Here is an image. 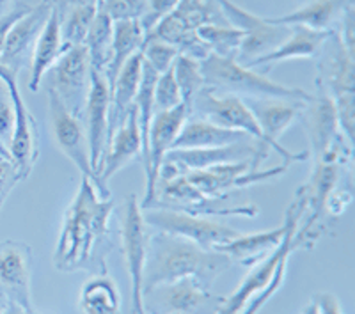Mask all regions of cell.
Returning a JSON list of instances; mask_svg holds the SVG:
<instances>
[{
  "label": "cell",
  "instance_id": "cell-6",
  "mask_svg": "<svg viewBox=\"0 0 355 314\" xmlns=\"http://www.w3.org/2000/svg\"><path fill=\"white\" fill-rule=\"evenodd\" d=\"M304 211H306V201H304L302 195L297 192V198L291 202V206L286 211V217H284V220L288 222V231L286 234H284L283 243H281L268 258H265L263 261L256 263V265L252 266V270L249 272V275H247V277L240 282V286L236 288L220 306H218L215 314H240L243 307L250 302V298H254L256 295L261 293V291L270 284L272 277H274L275 270H277L279 263L283 261L284 258H290V254L293 252V234L295 231H297V227H299L300 218L304 217Z\"/></svg>",
  "mask_w": 355,
  "mask_h": 314
},
{
  "label": "cell",
  "instance_id": "cell-51",
  "mask_svg": "<svg viewBox=\"0 0 355 314\" xmlns=\"http://www.w3.org/2000/svg\"><path fill=\"white\" fill-rule=\"evenodd\" d=\"M0 157H2V158H6V160H11V157H9V151H8V148H6V146L2 144V142H0Z\"/></svg>",
  "mask_w": 355,
  "mask_h": 314
},
{
  "label": "cell",
  "instance_id": "cell-35",
  "mask_svg": "<svg viewBox=\"0 0 355 314\" xmlns=\"http://www.w3.org/2000/svg\"><path fill=\"white\" fill-rule=\"evenodd\" d=\"M173 71L178 87H180V93H182L183 103L189 105L190 109V103H192V100L196 98V94L205 87L201 61H198L194 57L180 53L173 64Z\"/></svg>",
  "mask_w": 355,
  "mask_h": 314
},
{
  "label": "cell",
  "instance_id": "cell-21",
  "mask_svg": "<svg viewBox=\"0 0 355 314\" xmlns=\"http://www.w3.org/2000/svg\"><path fill=\"white\" fill-rule=\"evenodd\" d=\"M50 12H52V6L41 2L36 8H31L27 15H24L12 25L6 40L4 50L0 53V66H4L17 75L25 66H28L37 37L49 20Z\"/></svg>",
  "mask_w": 355,
  "mask_h": 314
},
{
  "label": "cell",
  "instance_id": "cell-46",
  "mask_svg": "<svg viewBox=\"0 0 355 314\" xmlns=\"http://www.w3.org/2000/svg\"><path fill=\"white\" fill-rule=\"evenodd\" d=\"M46 4L52 6V9H55L59 15L71 8H77V6H91V4H100V0H44Z\"/></svg>",
  "mask_w": 355,
  "mask_h": 314
},
{
  "label": "cell",
  "instance_id": "cell-11",
  "mask_svg": "<svg viewBox=\"0 0 355 314\" xmlns=\"http://www.w3.org/2000/svg\"><path fill=\"white\" fill-rule=\"evenodd\" d=\"M46 93H49L50 123H52V132L57 146L75 164V167L80 171L82 176L93 182L94 189L98 190L101 198L109 199V186H105L100 182V177L94 174L93 167H91V155H89V144L87 137H85L84 123H82L80 117L73 116L66 109L62 101L55 96L53 91L49 89Z\"/></svg>",
  "mask_w": 355,
  "mask_h": 314
},
{
  "label": "cell",
  "instance_id": "cell-4",
  "mask_svg": "<svg viewBox=\"0 0 355 314\" xmlns=\"http://www.w3.org/2000/svg\"><path fill=\"white\" fill-rule=\"evenodd\" d=\"M205 85L220 93L247 94L254 98H286V100L309 101L311 93L306 89L283 85L272 80L258 69H250L240 64L236 57H222L217 53L201 61Z\"/></svg>",
  "mask_w": 355,
  "mask_h": 314
},
{
  "label": "cell",
  "instance_id": "cell-40",
  "mask_svg": "<svg viewBox=\"0 0 355 314\" xmlns=\"http://www.w3.org/2000/svg\"><path fill=\"white\" fill-rule=\"evenodd\" d=\"M286 265H288V258H284L283 261L279 263L277 270H275L270 284H268V286H266L261 293L256 295L254 298H250V302L243 307L242 313L240 314H258L259 311H261V307L265 306V304L268 302V300H270L275 293H277L279 288H281V284H283L284 275H286Z\"/></svg>",
  "mask_w": 355,
  "mask_h": 314
},
{
  "label": "cell",
  "instance_id": "cell-17",
  "mask_svg": "<svg viewBox=\"0 0 355 314\" xmlns=\"http://www.w3.org/2000/svg\"><path fill=\"white\" fill-rule=\"evenodd\" d=\"M249 105L250 112L254 114L256 123L263 133L265 144L275 149L281 157L291 162H304L309 158V153H291L286 148L279 144V137L293 125L304 112L307 101L302 100H286V98H243Z\"/></svg>",
  "mask_w": 355,
  "mask_h": 314
},
{
  "label": "cell",
  "instance_id": "cell-22",
  "mask_svg": "<svg viewBox=\"0 0 355 314\" xmlns=\"http://www.w3.org/2000/svg\"><path fill=\"white\" fill-rule=\"evenodd\" d=\"M142 157V137L139 130L137 110L135 105L130 110L126 121L123 126L110 137L107 153L103 158L100 171V182L107 186V182L114 174H117L126 166H130L133 160Z\"/></svg>",
  "mask_w": 355,
  "mask_h": 314
},
{
  "label": "cell",
  "instance_id": "cell-49",
  "mask_svg": "<svg viewBox=\"0 0 355 314\" xmlns=\"http://www.w3.org/2000/svg\"><path fill=\"white\" fill-rule=\"evenodd\" d=\"M8 297H6L4 293H2V291H0V314L4 313V309H6V306H8Z\"/></svg>",
  "mask_w": 355,
  "mask_h": 314
},
{
  "label": "cell",
  "instance_id": "cell-36",
  "mask_svg": "<svg viewBox=\"0 0 355 314\" xmlns=\"http://www.w3.org/2000/svg\"><path fill=\"white\" fill-rule=\"evenodd\" d=\"M141 53L144 61L151 66L157 73H164L173 68L176 57L180 55V50L173 44L160 40H151L146 37L141 46Z\"/></svg>",
  "mask_w": 355,
  "mask_h": 314
},
{
  "label": "cell",
  "instance_id": "cell-2",
  "mask_svg": "<svg viewBox=\"0 0 355 314\" xmlns=\"http://www.w3.org/2000/svg\"><path fill=\"white\" fill-rule=\"evenodd\" d=\"M231 259L217 250H206L198 243L176 234L160 233L150 236L142 275V297L162 284L194 277L206 288L231 266Z\"/></svg>",
  "mask_w": 355,
  "mask_h": 314
},
{
  "label": "cell",
  "instance_id": "cell-47",
  "mask_svg": "<svg viewBox=\"0 0 355 314\" xmlns=\"http://www.w3.org/2000/svg\"><path fill=\"white\" fill-rule=\"evenodd\" d=\"M2 314H31V313H27V311H25L21 306H18V304L8 302V306H6L4 313Z\"/></svg>",
  "mask_w": 355,
  "mask_h": 314
},
{
  "label": "cell",
  "instance_id": "cell-18",
  "mask_svg": "<svg viewBox=\"0 0 355 314\" xmlns=\"http://www.w3.org/2000/svg\"><path fill=\"white\" fill-rule=\"evenodd\" d=\"M254 139L234 142V144L220 146V148H201V149H171L164 162H171L182 174L190 171H202L210 167L233 164V162L250 160L252 169H259L261 162L268 155V146L252 144Z\"/></svg>",
  "mask_w": 355,
  "mask_h": 314
},
{
  "label": "cell",
  "instance_id": "cell-3",
  "mask_svg": "<svg viewBox=\"0 0 355 314\" xmlns=\"http://www.w3.org/2000/svg\"><path fill=\"white\" fill-rule=\"evenodd\" d=\"M318 78L316 85L332 96L338 109V119L345 139L354 144L355 130V55H352L339 37L338 30H332L327 41L318 52Z\"/></svg>",
  "mask_w": 355,
  "mask_h": 314
},
{
  "label": "cell",
  "instance_id": "cell-48",
  "mask_svg": "<svg viewBox=\"0 0 355 314\" xmlns=\"http://www.w3.org/2000/svg\"><path fill=\"white\" fill-rule=\"evenodd\" d=\"M11 2L12 0H0V17L8 12V8L11 6Z\"/></svg>",
  "mask_w": 355,
  "mask_h": 314
},
{
  "label": "cell",
  "instance_id": "cell-29",
  "mask_svg": "<svg viewBox=\"0 0 355 314\" xmlns=\"http://www.w3.org/2000/svg\"><path fill=\"white\" fill-rule=\"evenodd\" d=\"M247 133L227 130L214 125L206 119H192L189 117L182 126L174 141L173 149H201V148H220V146L234 144V142L249 141Z\"/></svg>",
  "mask_w": 355,
  "mask_h": 314
},
{
  "label": "cell",
  "instance_id": "cell-1",
  "mask_svg": "<svg viewBox=\"0 0 355 314\" xmlns=\"http://www.w3.org/2000/svg\"><path fill=\"white\" fill-rule=\"evenodd\" d=\"M112 208V199L101 198L93 182L82 176L77 195L66 209L53 252L57 270H84L93 261L107 236Z\"/></svg>",
  "mask_w": 355,
  "mask_h": 314
},
{
  "label": "cell",
  "instance_id": "cell-12",
  "mask_svg": "<svg viewBox=\"0 0 355 314\" xmlns=\"http://www.w3.org/2000/svg\"><path fill=\"white\" fill-rule=\"evenodd\" d=\"M215 2L220 8L227 24L245 34L236 55L240 64L245 66L252 59H258L275 50L290 34V27L270 24L265 17H258L254 12L240 8L233 0H215Z\"/></svg>",
  "mask_w": 355,
  "mask_h": 314
},
{
  "label": "cell",
  "instance_id": "cell-34",
  "mask_svg": "<svg viewBox=\"0 0 355 314\" xmlns=\"http://www.w3.org/2000/svg\"><path fill=\"white\" fill-rule=\"evenodd\" d=\"M199 40L206 44L210 53H217L222 57H236L239 55L240 44H242L245 34L233 25L226 24H208L196 28Z\"/></svg>",
  "mask_w": 355,
  "mask_h": 314
},
{
  "label": "cell",
  "instance_id": "cell-44",
  "mask_svg": "<svg viewBox=\"0 0 355 314\" xmlns=\"http://www.w3.org/2000/svg\"><path fill=\"white\" fill-rule=\"evenodd\" d=\"M313 304L316 307V314H343V309H341V304H339L338 297L332 293H318L315 298H313Z\"/></svg>",
  "mask_w": 355,
  "mask_h": 314
},
{
  "label": "cell",
  "instance_id": "cell-25",
  "mask_svg": "<svg viewBox=\"0 0 355 314\" xmlns=\"http://www.w3.org/2000/svg\"><path fill=\"white\" fill-rule=\"evenodd\" d=\"M288 231V222L270 231H261L254 234H239L233 240L215 247L217 252L226 254L231 261H239L243 266H254L256 263L268 258L284 240Z\"/></svg>",
  "mask_w": 355,
  "mask_h": 314
},
{
  "label": "cell",
  "instance_id": "cell-30",
  "mask_svg": "<svg viewBox=\"0 0 355 314\" xmlns=\"http://www.w3.org/2000/svg\"><path fill=\"white\" fill-rule=\"evenodd\" d=\"M82 314H121V293L109 275H94L84 282L78 295Z\"/></svg>",
  "mask_w": 355,
  "mask_h": 314
},
{
  "label": "cell",
  "instance_id": "cell-26",
  "mask_svg": "<svg viewBox=\"0 0 355 314\" xmlns=\"http://www.w3.org/2000/svg\"><path fill=\"white\" fill-rule=\"evenodd\" d=\"M150 293L157 295V313L160 314H194L211 297L210 288L194 277L162 284Z\"/></svg>",
  "mask_w": 355,
  "mask_h": 314
},
{
  "label": "cell",
  "instance_id": "cell-28",
  "mask_svg": "<svg viewBox=\"0 0 355 314\" xmlns=\"http://www.w3.org/2000/svg\"><path fill=\"white\" fill-rule=\"evenodd\" d=\"M352 0H309L306 6L295 9V11L283 15V17H265L274 25H284V27H302L313 28V30H334L332 25L341 18L345 8Z\"/></svg>",
  "mask_w": 355,
  "mask_h": 314
},
{
  "label": "cell",
  "instance_id": "cell-27",
  "mask_svg": "<svg viewBox=\"0 0 355 314\" xmlns=\"http://www.w3.org/2000/svg\"><path fill=\"white\" fill-rule=\"evenodd\" d=\"M64 53L61 37V20H59V12L52 9L49 20L44 24L40 37L34 46L33 57H31V78H28V89L33 93L40 91V85L46 73L52 69L57 59Z\"/></svg>",
  "mask_w": 355,
  "mask_h": 314
},
{
  "label": "cell",
  "instance_id": "cell-13",
  "mask_svg": "<svg viewBox=\"0 0 355 314\" xmlns=\"http://www.w3.org/2000/svg\"><path fill=\"white\" fill-rule=\"evenodd\" d=\"M190 116H199L222 128L243 132L254 141L265 144L254 114L250 112L249 105L239 94L220 93L205 85L190 103Z\"/></svg>",
  "mask_w": 355,
  "mask_h": 314
},
{
  "label": "cell",
  "instance_id": "cell-8",
  "mask_svg": "<svg viewBox=\"0 0 355 314\" xmlns=\"http://www.w3.org/2000/svg\"><path fill=\"white\" fill-rule=\"evenodd\" d=\"M0 82L8 89L11 98L12 110H15V123H12V135L8 144L9 157L17 166L18 173L27 180L40 158V130L33 112L28 110L21 91L18 87V75L0 66Z\"/></svg>",
  "mask_w": 355,
  "mask_h": 314
},
{
  "label": "cell",
  "instance_id": "cell-14",
  "mask_svg": "<svg viewBox=\"0 0 355 314\" xmlns=\"http://www.w3.org/2000/svg\"><path fill=\"white\" fill-rule=\"evenodd\" d=\"M250 164H252L250 160L222 164V166L210 167V169L190 171L185 176L202 195L222 201V199L227 198L233 190L247 189V186L256 185V183L268 182V180L283 176L288 171V164L274 167V169L268 171L252 169Z\"/></svg>",
  "mask_w": 355,
  "mask_h": 314
},
{
  "label": "cell",
  "instance_id": "cell-38",
  "mask_svg": "<svg viewBox=\"0 0 355 314\" xmlns=\"http://www.w3.org/2000/svg\"><path fill=\"white\" fill-rule=\"evenodd\" d=\"M146 0H100L98 9L112 21L141 20Z\"/></svg>",
  "mask_w": 355,
  "mask_h": 314
},
{
  "label": "cell",
  "instance_id": "cell-15",
  "mask_svg": "<svg viewBox=\"0 0 355 314\" xmlns=\"http://www.w3.org/2000/svg\"><path fill=\"white\" fill-rule=\"evenodd\" d=\"M49 73L50 91L55 93L73 116L82 119L91 85V62L84 44L66 50Z\"/></svg>",
  "mask_w": 355,
  "mask_h": 314
},
{
  "label": "cell",
  "instance_id": "cell-10",
  "mask_svg": "<svg viewBox=\"0 0 355 314\" xmlns=\"http://www.w3.org/2000/svg\"><path fill=\"white\" fill-rule=\"evenodd\" d=\"M142 213H144L146 224L153 229L187 238L206 250H215L217 245L230 242L240 234L233 227L218 224L211 218L178 211V209L148 208L142 209Z\"/></svg>",
  "mask_w": 355,
  "mask_h": 314
},
{
  "label": "cell",
  "instance_id": "cell-24",
  "mask_svg": "<svg viewBox=\"0 0 355 314\" xmlns=\"http://www.w3.org/2000/svg\"><path fill=\"white\" fill-rule=\"evenodd\" d=\"M142 64H144V57L141 52H137L125 62L110 85L109 141L114 133L121 128L135 103L142 78Z\"/></svg>",
  "mask_w": 355,
  "mask_h": 314
},
{
  "label": "cell",
  "instance_id": "cell-23",
  "mask_svg": "<svg viewBox=\"0 0 355 314\" xmlns=\"http://www.w3.org/2000/svg\"><path fill=\"white\" fill-rule=\"evenodd\" d=\"M331 33L332 30H313V28L302 27V25H295V27H290V34L277 49L258 57V59H252L245 66L250 69H270L272 66L283 61L316 57Z\"/></svg>",
  "mask_w": 355,
  "mask_h": 314
},
{
  "label": "cell",
  "instance_id": "cell-42",
  "mask_svg": "<svg viewBox=\"0 0 355 314\" xmlns=\"http://www.w3.org/2000/svg\"><path fill=\"white\" fill-rule=\"evenodd\" d=\"M12 123H15V110H12L11 98L8 89L0 82V142L8 148L12 135Z\"/></svg>",
  "mask_w": 355,
  "mask_h": 314
},
{
  "label": "cell",
  "instance_id": "cell-33",
  "mask_svg": "<svg viewBox=\"0 0 355 314\" xmlns=\"http://www.w3.org/2000/svg\"><path fill=\"white\" fill-rule=\"evenodd\" d=\"M98 15V6H77L59 15L61 20V37L64 52L73 46H82L87 37L89 28Z\"/></svg>",
  "mask_w": 355,
  "mask_h": 314
},
{
  "label": "cell",
  "instance_id": "cell-50",
  "mask_svg": "<svg viewBox=\"0 0 355 314\" xmlns=\"http://www.w3.org/2000/svg\"><path fill=\"white\" fill-rule=\"evenodd\" d=\"M302 314H316V307H315V304H313V300H311V302L304 307Z\"/></svg>",
  "mask_w": 355,
  "mask_h": 314
},
{
  "label": "cell",
  "instance_id": "cell-43",
  "mask_svg": "<svg viewBox=\"0 0 355 314\" xmlns=\"http://www.w3.org/2000/svg\"><path fill=\"white\" fill-rule=\"evenodd\" d=\"M28 11H31V8H27V6H18V8L15 9H9L6 15L0 17V53L4 50L6 40H8V34L9 30H11L12 25L17 24L24 15H27Z\"/></svg>",
  "mask_w": 355,
  "mask_h": 314
},
{
  "label": "cell",
  "instance_id": "cell-37",
  "mask_svg": "<svg viewBox=\"0 0 355 314\" xmlns=\"http://www.w3.org/2000/svg\"><path fill=\"white\" fill-rule=\"evenodd\" d=\"M182 93L174 78L173 68L167 69L164 73H158L157 84H155L153 91V105L155 112H164V110H171L178 105H182Z\"/></svg>",
  "mask_w": 355,
  "mask_h": 314
},
{
  "label": "cell",
  "instance_id": "cell-41",
  "mask_svg": "<svg viewBox=\"0 0 355 314\" xmlns=\"http://www.w3.org/2000/svg\"><path fill=\"white\" fill-rule=\"evenodd\" d=\"M20 182H24V177L18 173L17 166L11 160L0 158V211L4 208L6 201L15 190V186Z\"/></svg>",
  "mask_w": 355,
  "mask_h": 314
},
{
  "label": "cell",
  "instance_id": "cell-32",
  "mask_svg": "<svg viewBox=\"0 0 355 314\" xmlns=\"http://www.w3.org/2000/svg\"><path fill=\"white\" fill-rule=\"evenodd\" d=\"M112 36H114V21L107 17L105 12L98 9L93 25L89 28L84 46L87 50L91 69L103 73L107 77V69L112 59Z\"/></svg>",
  "mask_w": 355,
  "mask_h": 314
},
{
  "label": "cell",
  "instance_id": "cell-9",
  "mask_svg": "<svg viewBox=\"0 0 355 314\" xmlns=\"http://www.w3.org/2000/svg\"><path fill=\"white\" fill-rule=\"evenodd\" d=\"M150 243V226L146 224L141 201L135 193L125 199L121 211V249L132 279V306L135 314H146L142 297V275Z\"/></svg>",
  "mask_w": 355,
  "mask_h": 314
},
{
  "label": "cell",
  "instance_id": "cell-7",
  "mask_svg": "<svg viewBox=\"0 0 355 314\" xmlns=\"http://www.w3.org/2000/svg\"><path fill=\"white\" fill-rule=\"evenodd\" d=\"M339 169H341V166L334 164V162H316L307 183L299 189V193L306 201L304 215H307V222L304 224L302 229L299 231V227H297V231H295L293 250L315 247L318 238L325 231L327 201L339 182Z\"/></svg>",
  "mask_w": 355,
  "mask_h": 314
},
{
  "label": "cell",
  "instance_id": "cell-20",
  "mask_svg": "<svg viewBox=\"0 0 355 314\" xmlns=\"http://www.w3.org/2000/svg\"><path fill=\"white\" fill-rule=\"evenodd\" d=\"M31 275H33V250L27 243H0V291L9 302L24 307L27 313L37 314L31 295Z\"/></svg>",
  "mask_w": 355,
  "mask_h": 314
},
{
  "label": "cell",
  "instance_id": "cell-45",
  "mask_svg": "<svg viewBox=\"0 0 355 314\" xmlns=\"http://www.w3.org/2000/svg\"><path fill=\"white\" fill-rule=\"evenodd\" d=\"M352 202V193L348 190H334L327 201V215L338 217L347 209V206Z\"/></svg>",
  "mask_w": 355,
  "mask_h": 314
},
{
  "label": "cell",
  "instance_id": "cell-39",
  "mask_svg": "<svg viewBox=\"0 0 355 314\" xmlns=\"http://www.w3.org/2000/svg\"><path fill=\"white\" fill-rule=\"evenodd\" d=\"M178 6H180V0H146L144 12H142L141 20H139L144 34L153 30L155 25L160 24L166 17H169L171 12L176 11Z\"/></svg>",
  "mask_w": 355,
  "mask_h": 314
},
{
  "label": "cell",
  "instance_id": "cell-19",
  "mask_svg": "<svg viewBox=\"0 0 355 314\" xmlns=\"http://www.w3.org/2000/svg\"><path fill=\"white\" fill-rule=\"evenodd\" d=\"M109 110H110V84L103 73L91 69L87 101H85L82 123H85V137L91 155V167L100 177L101 164L109 146Z\"/></svg>",
  "mask_w": 355,
  "mask_h": 314
},
{
  "label": "cell",
  "instance_id": "cell-5",
  "mask_svg": "<svg viewBox=\"0 0 355 314\" xmlns=\"http://www.w3.org/2000/svg\"><path fill=\"white\" fill-rule=\"evenodd\" d=\"M304 125L309 135L316 162H334L343 166L352 158L354 146L345 139L338 119V109L329 93L318 87L304 107Z\"/></svg>",
  "mask_w": 355,
  "mask_h": 314
},
{
  "label": "cell",
  "instance_id": "cell-16",
  "mask_svg": "<svg viewBox=\"0 0 355 314\" xmlns=\"http://www.w3.org/2000/svg\"><path fill=\"white\" fill-rule=\"evenodd\" d=\"M190 117L189 105L182 103L171 110L155 112L148 141V157L142 164L146 171V195L141 202L142 209H148L157 201V186L164 158L173 149L178 133Z\"/></svg>",
  "mask_w": 355,
  "mask_h": 314
},
{
  "label": "cell",
  "instance_id": "cell-31",
  "mask_svg": "<svg viewBox=\"0 0 355 314\" xmlns=\"http://www.w3.org/2000/svg\"><path fill=\"white\" fill-rule=\"evenodd\" d=\"M144 37L146 34L139 20L114 21L112 59H110V66L107 69V80H109L110 85H112L116 75L125 66L130 57L141 52Z\"/></svg>",
  "mask_w": 355,
  "mask_h": 314
}]
</instances>
